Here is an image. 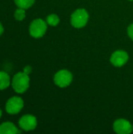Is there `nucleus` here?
<instances>
[{"label": "nucleus", "instance_id": "obj_1", "mask_svg": "<svg viewBox=\"0 0 133 134\" xmlns=\"http://www.w3.org/2000/svg\"><path fill=\"white\" fill-rule=\"evenodd\" d=\"M29 76L24 71L16 73L12 79V87L17 93H24L26 92L29 87Z\"/></svg>", "mask_w": 133, "mask_h": 134}, {"label": "nucleus", "instance_id": "obj_2", "mask_svg": "<svg viewBox=\"0 0 133 134\" xmlns=\"http://www.w3.org/2000/svg\"><path fill=\"white\" fill-rule=\"evenodd\" d=\"M89 20V14L84 9H78L75 10L71 18V23L73 27L76 28H82L85 27Z\"/></svg>", "mask_w": 133, "mask_h": 134}, {"label": "nucleus", "instance_id": "obj_3", "mask_svg": "<svg viewBox=\"0 0 133 134\" xmlns=\"http://www.w3.org/2000/svg\"><path fill=\"white\" fill-rule=\"evenodd\" d=\"M46 30H47V24L42 19L34 20L31 23L29 27L30 35L35 38L42 37L45 34Z\"/></svg>", "mask_w": 133, "mask_h": 134}, {"label": "nucleus", "instance_id": "obj_4", "mask_svg": "<svg viewBox=\"0 0 133 134\" xmlns=\"http://www.w3.org/2000/svg\"><path fill=\"white\" fill-rule=\"evenodd\" d=\"M24 108V100L20 97L9 98L5 104V111L9 115L18 114Z\"/></svg>", "mask_w": 133, "mask_h": 134}, {"label": "nucleus", "instance_id": "obj_5", "mask_svg": "<svg viewBox=\"0 0 133 134\" xmlns=\"http://www.w3.org/2000/svg\"><path fill=\"white\" fill-rule=\"evenodd\" d=\"M73 79L72 74L67 70H60L54 75V82L59 87L68 86Z\"/></svg>", "mask_w": 133, "mask_h": 134}, {"label": "nucleus", "instance_id": "obj_6", "mask_svg": "<svg viewBox=\"0 0 133 134\" xmlns=\"http://www.w3.org/2000/svg\"><path fill=\"white\" fill-rule=\"evenodd\" d=\"M19 126L24 131L34 130L37 126V119L32 115H23L19 120Z\"/></svg>", "mask_w": 133, "mask_h": 134}, {"label": "nucleus", "instance_id": "obj_7", "mask_svg": "<svg viewBox=\"0 0 133 134\" xmlns=\"http://www.w3.org/2000/svg\"><path fill=\"white\" fill-rule=\"evenodd\" d=\"M114 130L118 134L131 133L132 132V126L128 120L120 119L114 122Z\"/></svg>", "mask_w": 133, "mask_h": 134}, {"label": "nucleus", "instance_id": "obj_8", "mask_svg": "<svg viewBox=\"0 0 133 134\" xmlns=\"http://www.w3.org/2000/svg\"><path fill=\"white\" fill-rule=\"evenodd\" d=\"M129 60V55L125 51L118 50L115 51L111 57V63L115 67H122Z\"/></svg>", "mask_w": 133, "mask_h": 134}, {"label": "nucleus", "instance_id": "obj_9", "mask_svg": "<svg viewBox=\"0 0 133 134\" xmlns=\"http://www.w3.org/2000/svg\"><path fill=\"white\" fill-rule=\"evenodd\" d=\"M20 133L16 126L10 122H5L0 125V134H15Z\"/></svg>", "mask_w": 133, "mask_h": 134}, {"label": "nucleus", "instance_id": "obj_10", "mask_svg": "<svg viewBox=\"0 0 133 134\" xmlns=\"http://www.w3.org/2000/svg\"><path fill=\"white\" fill-rule=\"evenodd\" d=\"M10 85V77L5 71H0V90L7 89Z\"/></svg>", "mask_w": 133, "mask_h": 134}, {"label": "nucleus", "instance_id": "obj_11", "mask_svg": "<svg viewBox=\"0 0 133 134\" xmlns=\"http://www.w3.org/2000/svg\"><path fill=\"white\" fill-rule=\"evenodd\" d=\"M14 2L18 6V8L27 9L33 5L34 0H14Z\"/></svg>", "mask_w": 133, "mask_h": 134}, {"label": "nucleus", "instance_id": "obj_12", "mask_svg": "<svg viewBox=\"0 0 133 134\" xmlns=\"http://www.w3.org/2000/svg\"><path fill=\"white\" fill-rule=\"evenodd\" d=\"M60 22V18L56 14H50L46 18V23L50 26H56Z\"/></svg>", "mask_w": 133, "mask_h": 134}, {"label": "nucleus", "instance_id": "obj_13", "mask_svg": "<svg viewBox=\"0 0 133 134\" xmlns=\"http://www.w3.org/2000/svg\"><path fill=\"white\" fill-rule=\"evenodd\" d=\"M26 16V13H25V9H22V8H18L17 9H16V11L14 12V17L16 20L18 21H21L23 20Z\"/></svg>", "mask_w": 133, "mask_h": 134}, {"label": "nucleus", "instance_id": "obj_14", "mask_svg": "<svg viewBox=\"0 0 133 134\" xmlns=\"http://www.w3.org/2000/svg\"><path fill=\"white\" fill-rule=\"evenodd\" d=\"M128 35L130 37V38L133 40V24L129 25L128 27Z\"/></svg>", "mask_w": 133, "mask_h": 134}, {"label": "nucleus", "instance_id": "obj_15", "mask_svg": "<svg viewBox=\"0 0 133 134\" xmlns=\"http://www.w3.org/2000/svg\"><path fill=\"white\" fill-rule=\"evenodd\" d=\"M24 72L26 73L27 75H29V74L31 72V67L29 66V65L24 67Z\"/></svg>", "mask_w": 133, "mask_h": 134}, {"label": "nucleus", "instance_id": "obj_16", "mask_svg": "<svg viewBox=\"0 0 133 134\" xmlns=\"http://www.w3.org/2000/svg\"><path fill=\"white\" fill-rule=\"evenodd\" d=\"M3 31H4V27H3L2 24L0 23V35H2V34L3 33Z\"/></svg>", "mask_w": 133, "mask_h": 134}, {"label": "nucleus", "instance_id": "obj_17", "mask_svg": "<svg viewBox=\"0 0 133 134\" xmlns=\"http://www.w3.org/2000/svg\"><path fill=\"white\" fill-rule=\"evenodd\" d=\"M2 110L0 109V119H1V117H2Z\"/></svg>", "mask_w": 133, "mask_h": 134}, {"label": "nucleus", "instance_id": "obj_18", "mask_svg": "<svg viewBox=\"0 0 133 134\" xmlns=\"http://www.w3.org/2000/svg\"><path fill=\"white\" fill-rule=\"evenodd\" d=\"M129 1H132V0H129Z\"/></svg>", "mask_w": 133, "mask_h": 134}, {"label": "nucleus", "instance_id": "obj_19", "mask_svg": "<svg viewBox=\"0 0 133 134\" xmlns=\"http://www.w3.org/2000/svg\"><path fill=\"white\" fill-rule=\"evenodd\" d=\"M132 131H133V126H132Z\"/></svg>", "mask_w": 133, "mask_h": 134}]
</instances>
